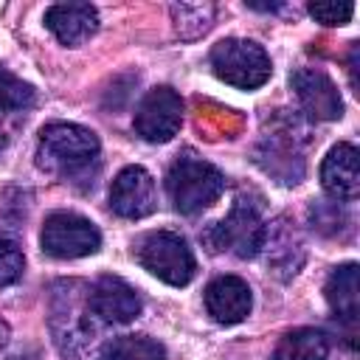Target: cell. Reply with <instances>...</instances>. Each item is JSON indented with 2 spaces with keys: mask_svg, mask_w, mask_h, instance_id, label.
Returning <instances> with one entry per match:
<instances>
[{
  "mask_svg": "<svg viewBox=\"0 0 360 360\" xmlns=\"http://www.w3.org/2000/svg\"><path fill=\"white\" fill-rule=\"evenodd\" d=\"M98 138L87 127L79 124H48L39 132L37 143V163L39 169L59 174L65 180L84 177L98 163Z\"/></svg>",
  "mask_w": 360,
  "mask_h": 360,
  "instance_id": "6da1fadb",
  "label": "cell"
},
{
  "mask_svg": "<svg viewBox=\"0 0 360 360\" xmlns=\"http://www.w3.org/2000/svg\"><path fill=\"white\" fill-rule=\"evenodd\" d=\"M222 188H225L222 172L194 152L177 155V160L166 172V191L180 214H200L202 208L219 200Z\"/></svg>",
  "mask_w": 360,
  "mask_h": 360,
  "instance_id": "7a4b0ae2",
  "label": "cell"
},
{
  "mask_svg": "<svg viewBox=\"0 0 360 360\" xmlns=\"http://www.w3.org/2000/svg\"><path fill=\"white\" fill-rule=\"evenodd\" d=\"M135 259L143 270L172 287H186L194 278L197 262L188 242L174 231H149L135 245Z\"/></svg>",
  "mask_w": 360,
  "mask_h": 360,
  "instance_id": "3957f363",
  "label": "cell"
},
{
  "mask_svg": "<svg viewBox=\"0 0 360 360\" xmlns=\"http://www.w3.org/2000/svg\"><path fill=\"white\" fill-rule=\"evenodd\" d=\"M211 68L217 79L225 84L242 87V90H256L270 79V56L264 53L262 45L250 39H222L211 48Z\"/></svg>",
  "mask_w": 360,
  "mask_h": 360,
  "instance_id": "277c9868",
  "label": "cell"
},
{
  "mask_svg": "<svg viewBox=\"0 0 360 360\" xmlns=\"http://www.w3.org/2000/svg\"><path fill=\"white\" fill-rule=\"evenodd\" d=\"M264 233H267V228H264L256 205L236 200L233 208L228 211V217L211 225L205 239H208L211 250H217V253H233L239 259H253L264 248Z\"/></svg>",
  "mask_w": 360,
  "mask_h": 360,
  "instance_id": "5b68a950",
  "label": "cell"
},
{
  "mask_svg": "<svg viewBox=\"0 0 360 360\" xmlns=\"http://www.w3.org/2000/svg\"><path fill=\"white\" fill-rule=\"evenodd\" d=\"M42 250L53 259H82L101 248L98 228L70 211H56L42 225Z\"/></svg>",
  "mask_w": 360,
  "mask_h": 360,
  "instance_id": "8992f818",
  "label": "cell"
},
{
  "mask_svg": "<svg viewBox=\"0 0 360 360\" xmlns=\"http://www.w3.org/2000/svg\"><path fill=\"white\" fill-rule=\"evenodd\" d=\"M82 284L76 281H62L56 284L53 290V309H51V323H59L65 321V329L53 332L56 335V343L65 354H76L93 335V323H90V292L87 298L79 295Z\"/></svg>",
  "mask_w": 360,
  "mask_h": 360,
  "instance_id": "52a82bcc",
  "label": "cell"
},
{
  "mask_svg": "<svg viewBox=\"0 0 360 360\" xmlns=\"http://www.w3.org/2000/svg\"><path fill=\"white\" fill-rule=\"evenodd\" d=\"M183 121V101L172 87H155L143 96L135 112V132L149 143H166L177 135Z\"/></svg>",
  "mask_w": 360,
  "mask_h": 360,
  "instance_id": "ba28073f",
  "label": "cell"
},
{
  "mask_svg": "<svg viewBox=\"0 0 360 360\" xmlns=\"http://www.w3.org/2000/svg\"><path fill=\"white\" fill-rule=\"evenodd\" d=\"M158 205L155 180L143 166H127L115 174L110 186V208L124 219L149 217Z\"/></svg>",
  "mask_w": 360,
  "mask_h": 360,
  "instance_id": "9c48e42d",
  "label": "cell"
},
{
  "mask_svg": "<svg viewBox=\"0 0 360 360\" xmlns=\"http://www.w3.org/2000/svg\"><path fill=\"white\" fill-rule=\"evenodd\" d=\"M290 84L304 107V112L315 121H335L343 115V101L335 82L315 68H298L290 76Z\"/></svg>",
  "mask_w": 360,
  "mask_h": 360,
  "instance_id": "30bf717a",
  "label": "cell"
},
{
  "mask_svg": "<svg viewBox=\"0 0 360 360\" xmlns=\"http://www.w3.org/2000/svg\"><path fill=\"white\" fill-rule=\"evenodd\" d=\"M90 309L101 321L110 323H129L141 315L138 292L118 276H101L90 290Z\"/></svg>",
  "mask_w": 360,
  "mask_h": 360,
  "instance_id": "8fae6325",
  "label": "cell"
},
{
  "mask_svg": "<svg viewBox=\"0 0 360 360\" xmlns=\"http://www.w3.org/2000/svg\"><path fill=\"white\" fill-rule=\"evenodd\" d=\"M253 295L239 276H219L205 287V309L217 323H239L248 318Z\"/></svg>",
  "mask_w": 360,
  "mask_h": 360,
  "instance_id": "7c38bea8",
  "label": "cell"
},
{
  "mask_svg": "<svg viewBox=\"0 0 360 360\" xmlns=\"http://www.w3.org/2000/svg\"><path fill=\"white\" fill-rule=\"evenodd\" d=\"M321 186L332 200L349 202L360 194V169L357 149L352 143H338L321 163Z\"/></svg>",
  "mask_w": 360,
  "mask_h": 360,
  "instance_id": "4fadbf2b",
  "label": "cell"
},
{
  "mask_svg": "<svg viewBox=\"0 0 360 360\" xmlns=\"http://www.w3.org/2000/svg\"><path fill=\"white\" fill-rule=\"evenodd\" d=\"M45 25L62 45H82L98 28V11L90 3H56L45 11Z\"/></svg>",
  "mask_w": 360,
  "mask_h": 360,
  "instance_id": "5bb4252c",
  "label": "cell"
},
{
  "mask_svg": "<svg viewBox=\"0 0 360 360\" xmlns=\"http://www.w3.org/2000/svg\"><path fill=\"white\" fill-rule=\"evenodd\" d=\"M326 301L335 312L338 321H343L346 326L357 323V264H340L329 273L326 278Z\"/></svg>",
  "mask_w": 360,
  "mask_h": 360,
  "instance_id": "9a60e30c",
  "label": "cell"
},
{
  "mask_svg": "<svg viewBox=\"0 0 360 360\" xmlns=\"http://www.w3.org/2000/svg\"><path fill=\"white\" fill-rule=\"evenodd\" d=\"M273 360H329V340L323 332L309 326L292 329L278 340Z\"/></svg>",
  "mask_w": 360,
  "mask_h": 360,
  "instance_id": "2e32d148",
  "label": "cell"
},
{
  "mask_svg": "<svg viewBox=\"0 0 360 360\" xmlns=\"http://www.w3.org/2000/svg\"><path fill=\"white\" fill-rule=\"evenodd\" d=\"M98 360H166V352L158 340L143 338V335H124L110 340L101 349Z\"/></svg>",
  "mask_w": 360,
  "mask_h": 360,
  "instance_id": "e0dca14e",
  "label": "cell"
},
{
  "mask_svg": "<svg viewBox=\"0 0 360 360\" xmlns=\"http://www.w3.org/2000/svg\"><path fill=\"white\" fill-rule=\"evenodd\" d=\"M214 11L217 8L211 3H180V6H172V20H174L177 34L191 39V37H200L211 28Z\"/></svg>",
  "mask_w": 360,
  "mask_h": 360,
  "instance_id": "ac0fdd59",
  "label": "cell"
},
{
  "mask_svg": "<svg viewBox=\"0 0 360 360\" xmlns=\"http://www.w3.org/2000/svg\"><path fill=\"white\" fill-rule=\"evenodd\" d=\"M37 101V90L0 65V110H28Z\"/></svg>",
  "mask_w": 360,
  "mask_h": 360,
  "instance_id": "d6986e66",
  "label": "cell"
},
{
  "mask_svg": "<svg viewBox=\"0 0 360 360\" xmlns=\"http://www.w3.org/2000/svg\"><path fill=\"white\" fill-rule=\"evenodd\" d=\"M309 14L323 22V25H346L354 14V6L349 0H321V3H309Z\"/></svg>",
  "mask_w": 360,
  "mask_h": 360,
  "instance_id": "ffe728a7",
  "label": "cell"
},
{
  "mask_svg": "<svg viewBox=\"0 0 360 360\" xmlns=\"http://www.w3.org/2000/svg\"><path fill=\"white\" fill-rule=\"evenodd\" d=\"M22 267H25V259H22L20 248L0 236V290L14 284L22 276Z\"/></svg>",
  "mask_w": 360,
  "mask_h": 360,
  "instance_id": "44dd1931",
  "label": "cell"
},
{
  "mask_svg": "<svg viewBox=\"0 0 360 360\" xmlns=\"http://www.w3.org/2000/svg\"><path fill=\"white\" fill-rule=\"evenodd\" d=\"M349 76H352V87L357 90V42L352 45V56H349Z\"/></svg>",
  "mask_w": 360,
  "mask_h": 360,
  "instance_id": "7402d4cb",
  "label": "cell"
},
{
  "mask_svg": "<svg viewBox=\"0 0 360 360\" xmlns=\"http://www.w3.org/2000/svg\"><path fill=\"white\" fill-rule=\"evenodd\" d=\"M3 149H6V132L0 129V152H3Z\"/></svg>",
  "mask_w": 360,
  "mask_h": 360,
  "instance_id": "603a6c76",
  "label": "cell"
}]
</instances>
